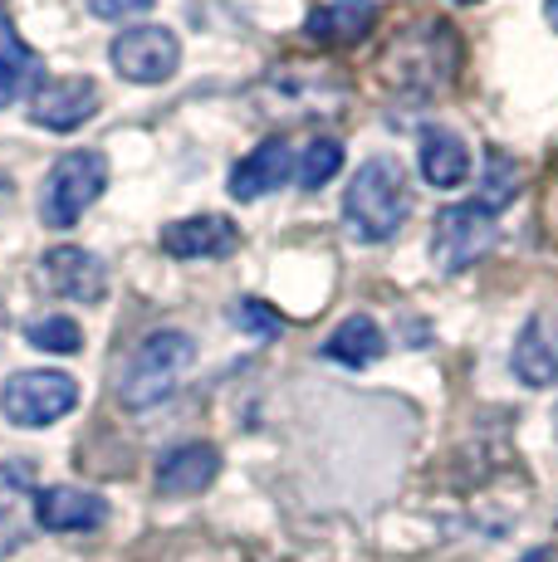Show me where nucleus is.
Here are the masks:
<instances>
[{
    "label": "nucleus",
    "mask_w": 558,
    "mask_h": 562,
    "mask_svg": "<svg viewBox=\"0 0 558 562\" xmlns=\"http://www.w3.org/2000/svg\"><path fill=\"white\" fill-rule=\"evenodd\" d=\"M406 215H412L406 171L397 167V157H368L353 171L348 191H343V225H348L358 240L378 245L402 231Z\"/></svg>",
    "instance_id": "f257e3e1"
},
{
    "label": "nucleus",
    "mask_w": 558,
    "mask_h": 562,
    "mask_svg": "<svg viewBox=\"0 0 558 562\" xmlns=\"http://www.w3.org/2000/svg\"><path fill=\"white\" fill-rule=\"evenodd\" d=\"M191 367H197V338L181 328H157L133 348V358L123 367V382H118V396H123L127 411H153L177 392Z\"/></svg>",
    "instance_id": "f03ea898"
},
{
    "label": "nucleus",
    "mask_w": 558,
    "mask_h": 562,
    "mask_svg": "<svg viewBox=\"0 0 558 562\" xmlns=\"http://www.w3.org/2000/svg\"><path fill=\"white\" fill-rule=\"evenodd\" d=\"M388 79L402 83L412 93H432L450 83V74L460 69V40L446 20H426V25H412L388 54Z\"/></svg>",
    "instance_id": "7ed1b4c3"
},
{
    "label": "nucleus",
    "mask_w": 558,
    "mask_h": 562,
    "mask_svg": "<svg viewBox=\"0 0 558 562\" xmlns=\"http://www.w3.org/2000/svg\"><path fill=\"white\" fill-rule=\"evenodd\" d=\"M103 187H109V157L89 153V147L64 153L55 167H49V177H45L40 215H45L49 231H74V225L83 221V211L103 196Z\"/></svg>",
    "instance_id": "20e7f679"
},
{
    "label": "nucleus",
    "mask_w": 558,
    "mask_h": 562,
    "mask_svg": "<svg viewBox=\"0 0 558 562\" xmlns=\"http://www.w3.org/2000/svg\"><path fill=\"white\" fill-rule=\"evenodd\" d=\"M74 406H79V382H74L69 372H55V367L15 372L5 386H0V411H5V420L20 430L55 426V420H64Z\"/></svg>",
    "instance_id": "39448f33"
},
{
    "label": "nucleus",
    "mask_w": 558,
    "mask_h": 562,
    "mask_svg": "<svg viewBox=\"0 0 558 562\" xmlns=\"http://www.w3.org/2000/svg\"><path fill=\"white\" fill-rule=\"evenodd\" d=\"M500 225H495V211L480 201H466V205H446L432 225V259L442 274H460L470 269L480 255L495 245Z\"/></svg>",
    "instance_id": "423d86ee"
},
{
    "label": "nucleus",
    "mask_w": 558,
    "mask_h": 562,
    "mask_svg": "<svg viewBox=\"0 0 558 562\" xmlns=\"http://www.w3.org/2000/svg\"><path fill=\"white\" fill-rule=\"evenodd\" d=\"M109 59L127 83H167L181 64V40L167 25H133L113 40Z\"/></svg>",
    "instance_id": "0eeeda50"
},
{
    "label": "nucleus",
    "mask_w": 558,
    "mask_h": 562,
    "mask_svg": "<svg viewBox=\"0 0 558 562\" xmlns=\"http://www.w3.org/2000/svg\"><path fill=\"white\" fill-rule=\"evenodd\" d=\"M40 265H45V284L55 289L59 299H69V304L93 308L109 299V265L93 250H83V245H55Z\"/></svg>",
    "instance_id": "6e6552de"
},
{
    "label": "nucleus",
    "mask_w": 558,
    "mask_h": 562,
    "mask_svg": "<svg viewBox=\"0 0 558 562\" xmlns=\"http://www.w3.org/2000/svg\"><path fill=\"white\" fill-rule=\"evenodd\" d=\"M99 113V83L93 79H49L30 93V123L49 133H74Z\"/></svg>",
    "instance_id": "1a4fd4ad"
},
{
    "label": "nucleus",
    "mask_w": 558,
    "mask_h": 562,
    "mask_svg": "<svg viewBox=\"0 0 558 562\" xmlns=\"http://www.w3.org/2000/svg\"><path fill=\"white\" fill-rule=\"evenodd\" d=\"M221 474V450L207 446V440H191V446H177L157 460V494L163 499H197L216 484Z\"/></svg>",
    "instance_id": "9d476101"
},
{
    "label": "nucleus",
    "mask_w": 558,
    "mask_h": 562,
    "mask_svg": "<svg viewBox=\"0 0 558 562\" xmlns=\"http://www.w3.org/2000/svg\"><path fill=\"white\" fill-rule=\"evenodd\" d=\"M109 518V504L89 490H74V484H55V490L35 494V524L45 533H93Z\"/></svg>",
    "instance_id": "9b49d317"
},
{
    "label": "nucleus",
    "mask_w": 558,
    "mask_h": 562,
    "mask_svg": "<svg viewBox=\"0 0 558 562\" xmlns=\"http://www.w3.org/2000/svg\"><path fill=\"white\" fill-rule=\"evenodd\" d=\"M510 367L524 386H554L558 382V318L554 313H534L520 328L510 352Z\"/></svg>",
    "instance_id": "f8f14e48"
},
{
    "label": "nucleus",
    "mask_w": 558,
    "mask_h": 562,
    "mask_svg": "<svg viewBox=\"0 0 558 562\" xmlns=\"http://www.w3.org/2000/svg\"><path fill=\"white\" fill-rule=\"evenodd\" d=\"M241 245V231L225 215H187V221H171L163 231V250L171 259H221Z\"/></svg>",
    "instance_id": "ddd939ff"
},
{
    "label": "nucleus",
    "mask_w": 558,
    "mask_h": 562,
    "mask_svg": "<svg viewBox=\"0 0 558 562\" xmlns=\"http://www.w3.org/2000/svg\"><path fill=\"white\" fill-rule=\"evenodd\" d=\"M289 167H294V157H289V143L284 137H270V143L250 147V157L235 161L231 171V196L235 201H260L279 191L289 181Z\"/></svg>",
    "instance_id": "4468645a"
},
{
    "label": "nucleus",
    "mask_w": 558,
    "mask_h": 562,
    "mask_svg": "<svg viewBox=\"0 0 558 562\" xmlns=\"http://www.w3.org/2000/svg\"><path fill=\"white\" fill-rule=\"evenodd\" d=\"M35 524V480L30 464H0V558H10Z\"/></svg>",
    "instance_id": "2eb2a0df"
},
{
    "label": "nucleus",
    "mask_w": 558,
    "mask_h": 562,
    "mask_svg": "<svg viewBox=\"0 0 558 562\" xmlns=\"http://www.w3.org/2000/svg\"><path fill=\"white\" fill-rule=\"evenodd\" d=\"M416 161H422L426 187H436V191H456L470 181V147H466V137L450 133V127H426L422 147H416Z\"/></svg>",
    "instance_id": "dca6fc26"
},
{
    "label": "nucleus",
    "mask_w": 558,
    "mask_h": 562,
    "mask_svg": "<svg viewBox=\"0 0 558 562\" xmlns=\"http://www.w3.org/2000/svg\"><path fill=\"white\" fill-rule=\"evenodd\" d=\"M372 20H378V0H328L309 15L304 30L319 45H358L372 30Z\"/></svg>",
    "instance_id": "f3484780"
},
{
    "label": "nucleus",
    "mask_w": 558,
    "mask_h": 562,
    "mask_svg": "<svg viewBox=\"0 0 558 562\" xmlns=\"http://www.w3.org/2000/svg\"><path fill=\"white\" fill-rule=\"evenodd\" d=\"M40 83V54L20 40V30L0 15V108H10L15 99H25Z\"/></svg>",
    "instance_id": "a211bd4d"
},
{
    "label": "nucleus",
    "mask_w": 558,
    "mask_h": 562,
    "mask_svg": "<svg viewBox=\"0 0 558 562\" xmlns=\"http://www.w3.org/2000/svg\"><path fill=\"white\" fill-rule=\"evenodd\" d=\"M382 348H388V338H382V328L368 318V313H353V318H343L334 333H328L324 342V358H334L343 367H368L382 358Z\"/></svg>",
    "instance_id": "6ab92c4d"
},
{
    "label": "nucleus",
    "mask_w": 558,
    "mask_h": 562,
    "mask_svg": "<svg viewBox=\"0 0 558 562\" xmlns=\"http://www.w3.org/2000/svg\"><path fill=\"white\" fill-rule=\"evenodd\" d=\"M25 342L40 352H59V358H74L83 348V328L64 313H45V318H30L25 323Z\"/></svg>",
    "instance_id": "aec40b11"
},
{
    "label": "nucleus",
    "mask_w": 558,
    "mask_h": 562,
    "mask_svg": "<svg viewBox=\"0 0 558 562\" xmlns=\"http://www.w3.org/2000/svg\"><path fill=\"white\" fill-rule=\"evenodd\" d=\"M514 196H520V161L510 153H500V147H490L486 153V177H480V205H490V211H504Z\"/></svg>",
    "instance_id": "412c9836"
},
{
    "label": "nucleus",
    "mask_w": 558,
    "mask_h": 562,
    "mask_svg": "<svg viewBox=\"0 0 558 562\" xmlns=\"http://www.w3.org/2000/svg\"><path fill=\"white\" fill-rule=\"evenodd\" d=\"M338 167H343V147L334 137H319V143H309L304 157H299V187L304 191L328 187V181L338 177Z\"/></svg>",
    "instance_id": "4be33fe9"
},
{
    "label": "nucleus",
    "mask_w": 558,
    "mask_h": 562,
    "mask_svg": "<svg viewBox=\"0 0 558 562\" xmlns=\"http://www.w3.org/2000/svg\"><path fill=\"white\" fill-rule=\"evenodd\" d=\"M235 323H241L245 333H255V338H279V328H284L279 313H270L260 299H241V304H235Z\"/></svg>",
    "instance_id": "5701e85b"
},
{
    "label": "nucleus",
    "mask_w": 558,
    "mask_h": 562,
    "mask_svg": "<svg viewBox=\"0 0 558 562\" xmlns=\"http://www.w3.org/2000/svg\"><path fill=\"white\" fill-rule=\"evenodd\" d=\"M157 0H89V10L99 20H133V15H147Z\"/></svg>",
    "instance_id": "b1692460"
},
{
    "label": "nucleus",
    "mask_w": 558,
    "mask_h": 562,
    "mask_svg": "<svg viewBox=\"0 0 558 562\" xmlns=\"http://www.w3.org/2000/svg\"><path fill=\"white\" fill-rule=\"evenodd\" d=\"M10 201H15V181H10L5 171H0V215L10 211Z\"/></svg>",
    "instance_id": "393cba45"
},
{
    "label": "nucleus",
    "mask_w": 558,
    "mask_h": 562,
    "mask_svg": "<svg viewBox=\"0 0 558 562\" xmlns=\"http://www.w3.org/2000/svg\"><path fill=\"white\" fill-rule=\"evenodd\" d=\"M520 562H558V548H534V553H524Z\"/></svg>",
    "instance_id": "a878e982"
},
{
    "label": "nucleus",
    "mask_w": 558,
    "mask_h": 562,
    "mask_svg": "<svg viewBox=\"0 0 558 562\" xmlns=\"http://www.w3.org/2000/svg\"><path fill=\"white\" fill-rule=\"evenodd\" d=\"M544 15H549V25L558 30V0H544Z\"/></svg>",
    "instance_id": "bb28decb"
},
{
    "label": "nucleus",
    "mask_w": 558,
    "mask_h": 562,
    "mask_svg": "<svg viewBox=\"0 0 558 562\" xmlns=\"http://www.w3.org/2000/svg\"><path fill=\"white\" fill-rule=\"evenodd\" d=\"M460 5H476V0H460Z\"/></svg>",
    "instance_id": "cd10ccee"
}]
</instances>
